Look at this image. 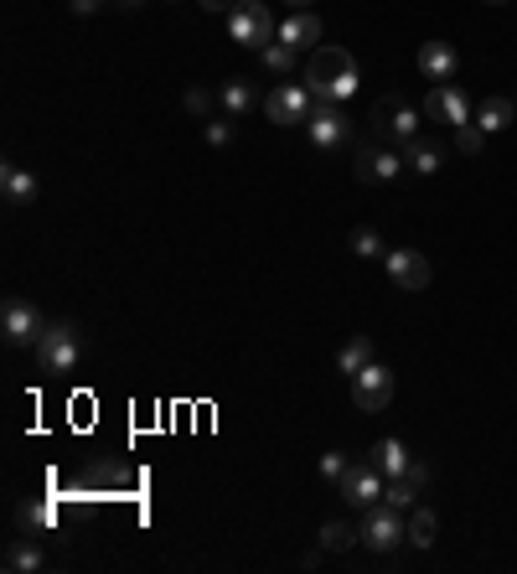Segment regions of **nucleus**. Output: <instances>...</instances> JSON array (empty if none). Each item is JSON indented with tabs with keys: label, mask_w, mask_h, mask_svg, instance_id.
Here are the masks:
<instances>
[{
	"label": "nucleus",
	"mask_w": 517,
	"mask_h": 574,
	"mask_svg": "<svg viewBox=\"0 0 517 574\" xmlns=\"http://www.w3.org/2000/svg\"><path fill=\"white\" fill-rule=\"evenodd\" d=\"M280 42L295 47V52H316L321 47V16L316 11H295L280 21Z\"/></svg>",
	"instance_id": "nucleus-14"
},
{
	"label": "nucleus",
	"mask_w": 517,
	"mask_h": 574,
	"mask_svg": "<svg viewBox=\"0 0 517 574\" xmlns=\"http://www.w3.org/2000/svg\"><path fill=\"white\" fill-rule=\"evenodd\" d=\"M362 549H373V554H393L399 543H409L404 533V512L399 507H388V502H373V507H362Z\"/></svg>",
	"instance_id": "nucleus-6"
},
{
	"label": "nucleus",
	"mask_w": 517,
	"mask_h": 574,
	"mask_svg": "<svg viewBox=\"0 0 517 574\" xmlns=\"http://www.w3.org/2000/svg\"><path fill=\"white\" fill-rule=\"evenodd\" d=\"M119 11H140V6H150V0H114Z\"/></svg>",
	"instance_id": "nucleus-36"
},
{
	"label": "nucleus",
	"mask_w": 517,
	"mask_h": 574,
	"mask_svg": "<svg viewBox=\"0 0 517 574\" xmlns=\"http://www.w3.org/2000/svg\"><path fill=\"white\" fill-rule=\"evenodd\" d=\"M347 244H352L357 259H383V254H388V249H383V238H378V228H352Z\"/></svg>",
	"instance_id": "nucleus-26"
},
{
	"label": "nucleus",
	"mask_w": 517,
	"mask_h": 574,
	"mask_svg": "<svg viewBox=\"0 0 517 574\" xmlns=\"http://www.w3.org/2000/svg\"><path fill=\"white\" fill-rule=\"evenodd\" d=\"M6 569H11V574H32V569H42V549H37V543H26V538H16L11 549H6Z\"/></svg>",
	"instance_id": "nucleus-24"
},
{
	"label": "nucleus",
	"mask_w": 517,
	"mask_h": 574,
	"mask_svg": "<svg viewBox=\"0 0 517 574\" xmlns=\"http://www.w3.org/2000/svg\"><path fill=\"white\" fill-rule=\"evenodd\" d=\"M368 362H373V337H368V331H357V337H347L342 352H337V373L357 378L362 368H368Z\"/></svg>",
	"instance_id": "nucleus-20"
},
{
	"label": "nucleus",
	"mask_w": 517,
	"mask_h": 574,
	"mask_svg": "<svg viewBox=\"0 0 517 574\" xmlns=\"http://www.w3.org/2000/svg\"><path fill=\"white\" fill-rule=\"evenodd\" d=\"M218 104H223V114L243 119V114L259 104V94H254V83H249V78H228V83L218 88Z\"/></svg>",
	"instance_id": "nucleus-21"
},
{
	"label": "nucleus",
	"mask_w": 517,
	"mask_h": 574,
	"mask_svg": "<svg viewBox=\"0 0 517 574\" xmlns=\"http://www.w3.org/2000/svg\"><path fill=\"white\" fill-rule=\"evenodd\" d=\"M16 523H21V528H52L57 512H52V502H21V507H16Z\"/></svg>",
	"instance_id": "nucleus-27"
},
{
	"label": "nucleus",
	"mask_w": 517,
	"mask_h": 574,
	"mask_svg": "<svg viewBox=\"0 0 517 574\" xmlns=\"http://www.w3.org/2000/svg\"><path fill=\"white\" fill-rule=\"evenodd\" d=\"M259 57H264V68H269V73H280V78H285V73L295 68V57H300V52H295V47H285V42L275 37V42H269Z\"/></svg>",
	"instance_id": "nucleus-28"
},
{
	"label": "nucleus",
	"mask_w": 517,
	"mask_h": 574,
	"mask_svg": "<svg viewBox=\"0 0 517 574\" xmlns=\"http://www.w3.org/2000/svg\"><path fill=\"white\" fill-rule=\"evenodd\" d=\"M368 461H373V466H378L383 476H404L414 456H409V450H404V440H378V445L368 450Z\"/></svg>",
	"instance_id": "nucleus-22"
},
{
	"label": "nucleus",
	"mask_w": 517,
	"mask_h": 574,
	"mask_svg": "<svg viewBox=\"0 0 517 574\" xmlns=\"http://www.w3.org/2000/svg\"><path fill=\"white\" fill-rule=\"evenodd\" d=\"M476 125H481L486 135H497V130L517 125V99H502V94H486V99L476 104Z\"/></svg>",
	"instance_id": "nucleus-17"
},
{
	"label": "nucleus",
	"mask_w": 517,
	"mask_h": 574,
	"mask_svg": "<svg viewBox=\"0 0 517 574\" xmlns=\"http://www.w3.org/2000/svg\"><path fill=\"white\" fill-rule=\"evenodd\" d=\"M181 104H187V114H197V119H212L218 94H207V88H187V94H181Z\"/></svg>",
	"instance_id": "nucleus-30"
},
{
	"label": "nucleus",
	"mask_w": 517,
	"mask_h": 574,
	"mask_svg": "<svg viewBox=\"0 0 517 574\" xmlns=\"http://www.w3.org/2000/svg\"><path fill=\"white\" fill-rule=\"evenodd\" d=\"M424 119H430V125H445V130H461L476 119V109L455 83H435L430 94H424Z\"/></svg>",
	"instance_id": "nucleus-8"
},
{
	"label": "nucleus",
	"mask_w": 517,
	"mask_h": 574,
	"mask_svg": "<svg viewBox=\"0 0 517 574\" xmlns=\"http://www.w3.org/2000/svg\"><path fill=\"white\" fill-rule=\"evenodd\" d=\"M409 481H414V487H424V481H430V466H424V461H409V471H404Z\"/></svg>",
	"instance_id": "nucleus-33"
},
{
	"label": "nucleus",
	"mask_w": 517,
	"mask_h": 574,
	"mask_svg": "<svg viewBox=\"0 0 517 574\" xmlns=\"http://www.w3.org/2000/svg\"><path fill=\"white\" fill-rule=\"evenodd\" d=\"M202 6H207V11H218V16H228V11L238 6V0H202Z\"/></svg>",
	"instance_id": "nucleus-35"
},
{
	"label": "nucleus",
	"mask_w": 517,
	"mask_h": 574,
	"mask_svg": "<svg viewBox=\"0 0 517 574\" xmlns=\"http://www.w3.org/2000/svg\"><path fill=\"white\" fill-rule=\"evenodd\" d=\"M404 533H409V543H414V549H435V538H440V518H435V512L430 507H409L404 512Z\"/></svg>",
	"instance_id": "nucleus-19"
},
{
	"label": "nucleus",
	"mask_w": 517,
	"mask_h": 574,
	"mask_svg": "<svg viewBox=\"0 0 517 574\" xmlns=\"http://www.w3.org/2000/svg\"><path fill=\"white\" fill-rule=\"evenodd\" d=\"M0 187H6V202L11 207H32L37 202V176L32 171H26V166H16V161H6V166H0Z\"/></svg>",
	"instance_id": "nucleus-16"
},
{
	"label": "nucleus",
	"mask_w": 517,
	"mask_h": 574,
	"mask_svg": "<svg viewBox=\"0 0 517 574\" xmlns=\"http://www.w3.org/2000/svg\"><path fill=\"white\" fill-rule=\"evenodd\" d=\"M104 0H73V16H99Z\"/></svg>",
	"instance_id": "nucleus-34"
},
{
	"label": "nucleus",
	"mask_w": 517,
	"mask_h": 574,
	"mask_svg": "<svg viewBox=\"0 0 517 574\" xmlns=\"http://www.w3.org/2000/svg\"><path fill=\"white\" fill-rule=\"evenodd\" d=\"M306 135H311V145H316V150H337V145H347V140H352L347 104H316Z\"/></svg>",
	"instance_id": "nucleus-12"
},
{
	"label": "nucleus",
	"mask_w": 517,
	"mask_h": 574,
	"mask_svg": "<svg viewBox=\"0 0 517 574\" xmlns=\"http://www.w3.org/2000/svg\"><path fill=\"white\" fill-rule=\"evenodd\" d=\"M0 331H6L11 347H37L42 331H47V316H42L26 295H11L6 311H0Z\"/></svg>",
	"instance_id": "nucleus-7"
},
{
	"label": "nucleus",
	"mask_w": 517,
	"mask_h": 574,
	"mask_svg": "<svg viewBox=\"0 0 517 574\" xmlns=\"http://www.w3.org/2000/svg\"><path fill=\"white\" fill-rule=\"evenodd\" d=\"M404 166H409L414 176H435V171L445 166V145H440V140H424V135L409 140V145H404Z\"/></svg>",
	"instance_id": "nucleus-18"
},
{
	"label": "nucleus",
	"mask_w": 517,
	"mask_h": 574,
	"mask_svg": "<svg viewBox=\"0 0 517 574\" xmlns=\"http://www.w3.org/2000/svg\"><path fill=\"white\" fill-rule=\"evenodd\" d=\"M352 543H362V528H357V523H321V549H326V554H347Z\"/></svg>",
	"instance_id": "nucleus-23"
},
{
	"label": "nucleus",
	"mask_w": 517,
	"mask_h": 574,
	"mask_svg": "<svg viewBox=\"0 0 517 574\" xmlns=\"http://www.w3.org/2000/svg\"><path fill=\"white\" fill-rule=\"evenodd\" d=\"M383 269H388V280L399 285V290H409V295L430 285V259H424L419 249H388Z\"/></svg>",
	"instance_id": "nucleus-13"
},
{
	"label": "nucleus",
	"mask_w": 517,
	"mask_h": 574,
	"mask_svg": "<svg viewBox=\"0 0 517 574\" xmlns=\"http://www.w3.org/2000/svg\"><path fill=\"white\" fill-rule=\"evenodd\" d=\"M383 502L399 507V512H409V507L419 502V487H414L409 476H388V481H383Z\"/></svg>",
	"instance_id": "nucleus-25"
},
{
	"label": "nucleus",
	"mask_w": 517,
	"mask_h": 574,
	"mask_svg": "<svg viewBox=\"0 0 517 574\" xmlns=\"http://www.w3.org/2000/svg\"><path fill=\"white\" fill-rule=\"evenodd\" d=\"M481 140H486V130L476 125V119H471V125H461V130H455V150H461V156H476V150H481Z\"/></svg>",
	"instance_id": "nucleus-32"
},
{
	"label": "nucleus",
	"mask_w": 517,
	"mask_h": 574,
	"mask_svg": "<svg viewBox=\"0 0 517 574\" xmlns=\"http://www.w3.org/2000/svg\"><path fill=\"white\" fill-rule=\"evenodd\" d=\"M78 357H83V342H78V326L73 321H47L42 331V342H37V362H42V373H73L78 368Z\"/></svg>",
	"instance_id": "nucleus-5"
},
{
	"label": "nucleus",
	"mask_w": 517,
	"mask_h": 574,
	"mask_svg": "<svg viewBox=\"0 0 517 574\" xmlns=\"http://www.w3.org/2000/svg\"><path fill=\"white\" fill-rule=\"evenodd\" d=\"M373 119H378V140H388V145H409V140H419V109H409V104H399V99H383L378 109H373Z\"/></svg>",
	"instance_id": "nucleus-11"
},
{
	"label": "nucleus",
	"mask_w": 517,
	"mask_h": 574,
	"mask_svg": "<svg viewBox=\"0 0 517 574\" xmlns=\"http://www.w3.org/2000/svg\"><path fill=\"white\" fill-rule=\"evenodd\" d=\"M383 481H388V476H383L368 456H362V461H352V466H347V476L337 481V492H342V502H347V507H357V512H362V507L383 502Z\"/></svg>",
	"instance_id": "nucleus-9"
},
{
	"label": "nucleus",
	"mask_w": 517,
	"mask_h": 574,
	"mask_svg": "<svg viewBox=\"0 0 517 574\" xmlns=\"http://www.w3.org/2000/svg\"><path fill=\"white\" fill-rule=\"evenodd\" d=\"M228 37L238 47H249V52H264L280 37V21H275V11H269L264 0H238V6L228 11Z\"/></svg>",
	"instance_id": "nucleus-2"
},
{
	"label": "nucleus",
	"mask_w": 517,
	"mask_h": 574,
	"mask_svg": "<svg viewBox=\"0 0 517 574\" xmlns=\"http://www.w3.org/2000/svg\"><path fill=\"white\" fill-rule=\"evenodd\" d=\"M233 130H238V119H233V114H212L207 125H202V135H207L212 150H223V145L233 140Z\"/></svg>",
	"instance_id": "nucleus-29"
},
{
	"label": "nucleus",
	"mask_w": 517,
	"mask_h": 574,
	"mask_svg": "<svg viewBox=\"0 0 517 574\" xmlns=\"http://www.w3.org/2000/svg\"><path fill=\"white\" fill-rule=\"evenodd\" d=\"M264 114L275 119L280 130H306L311 114H316V94H311L306 83H275L264 94Z\"/></svg>",
	"instance_id": "nucleus-4"
},
{
	"label": "nucleus",
	"mask_w": 517,
	"mask_h": 574,
	"mask_svg": "<svg viewBox=\"0 0 517 574\" xmlns=\"http://www.w3.org/2000/svg\"><path fill=\"white\" fill-rule=\"evenodd\" d=\"M352 404H357L362 414L388 409V404H393V368H383V362L373 357L368 368H362V373L352 378Z\"/></svg>",
	"instance_id": "nucleus-10"
},
{
	"label": "nucleus",
	"mask_w": 517,
	"mask_h": 574,
	"mask_svg": "<svg viewBox=\"0 0 517 574\" xmlns=\"http://www.w3.org/2000/svg\"><path fill=\"white\" fill-rule=\"evenodd\" d=\"M409 166H404V150L388 145V140H362L357 156H352V176L362 187H388V181H399Z\"/></svg>",
	"instance_id": "nucleus-3"
},
{
	"label": "nucleus",
	"mask_w": 517,
	"mask_h": 574,
	"mask_svg": "<svg viewBox=\"0 0 517 574\" xmlns=\"http://www.w3.org/2000/svg\"><path fill=\"white\" fill-rule=\"evenodd\" d=\"M486 6H507V0H486Z\"/></svg>",
	"instance_id": "nucleus-38"
},
{
	"label": "nucleus",
	"mask_w": 517,
	"mask_h": 574,
	"mask_svg": "<svg viewBox=\"0 0 517 574\" xmlns=\"http://www.w3.org/2000/svg\"><path fill=\"white\" fill-rule=\"evenodd\" d=\"M290 6H295V11H311V0H290Z\"/></svg>",
	"instance_id": "nucleus-37"
},
{
	"label": "nucleus",
	"mask_w": 517,
	"mask_h": 574,
	"mask_svg": "<svg viewBox=\"0 0 517 574\" xmlns=\"http://www.w3.org/2000/svg\"><path fill=\"white\" fill-rule=\"evenodd\" d=\"M300 83L316 94V104H347V99L357 94L362 73H357V57H352L347 47L321 42V47L306 57V78H300Z\"/></svg>",
	"instance_id": "nucleus-1"
},
{
	"label": "nucleus",
	"mask_w": 517,
	"mask_h": 574,
	"mask_svg": "<svg viewBox=\"0 0 517 574\" xmlns=\"http://www.w3.org/2000/svg\"><path fill=\"white\" fill-rule=\"evenodd\" d=\"M455 68H461V52H455L450 42H424L419 47V73L430 83H450Z\"/></svg>",
	"instance_id": "nucleus-15"
},
{
	"label": "nucleus",
	"mask_w": 517,
	"mask_h": 574,
	"mask_svg": "<svg viewBox=\"0 0 517 574\" xmlns=\"http://www.w3.org/2000/svg\"><path fill=\"white\" fill-rule=\"evenodd\" d=\"M347 466H352L347 450H326V456H321V481H342V476H347Z\"/></svg>",
	"instance_id": "nucleus-31"
}]
</instances>
